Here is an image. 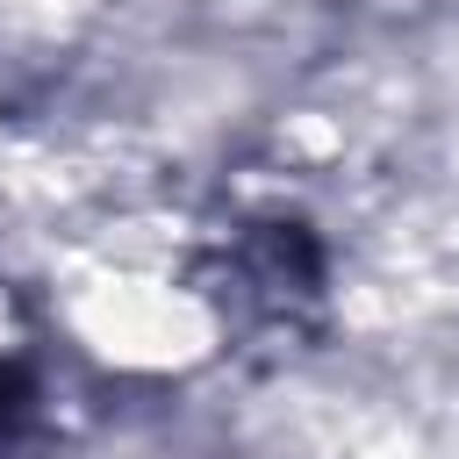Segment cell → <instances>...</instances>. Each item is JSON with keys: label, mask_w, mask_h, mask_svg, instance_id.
I'll use <instances>...</instances> for the list:
<instances>
[{"label": "cell", "mask_w": 459, "mask_h": 459, "mask_svg": "<svg viewBox=\"0 0 459 459\" xmlns=\"http://www.w3.org/2000/svg\"><path fill=\"white\" fill-rule=\"evenodd\" d=\"M22 416H29V387H22V380H14L7 366H0V437H7V430H14Z\"/></svg>", "instance_id": "obj_1"}]
</instances>
